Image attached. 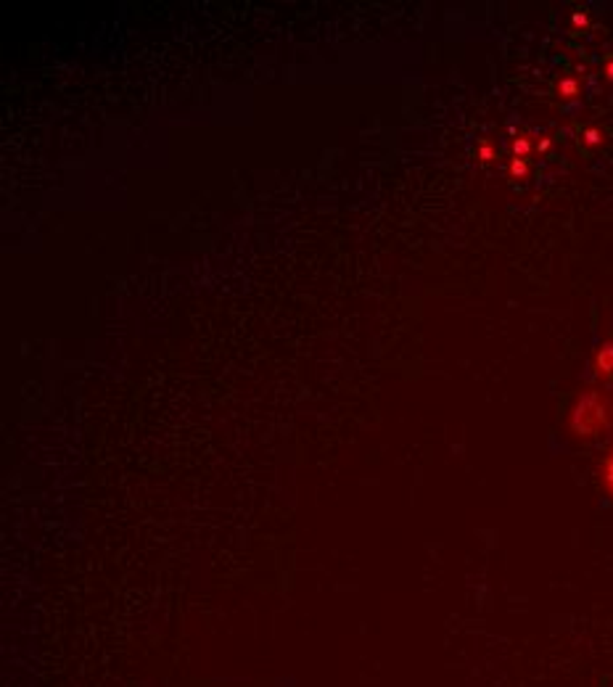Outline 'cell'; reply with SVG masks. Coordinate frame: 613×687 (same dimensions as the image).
<instances>
[{"instance_id":"obj_10","label":"cell","mask_w":613,"mask_h":687,"mask_svg":"<svg viewBox=\"0 0 613 687\" xmlns=\"http://www.w3.org/2000/svg\"><path fill=\"white\" fill-rule=\"evenodd\" d=\"M550 143H553L550 138H542V140H540V151H547V148H550Z\"/></svg>"},{"instance_id":"obj_8","label":"cell","mask_w":613,"mask_h":687,"mask_svg":"<svg viewBox=\"0 0 613 687\" xmlns=\"http://www.w3.org/2000/svg\"><path fill=\"white\" fill-rule=\"evenodd\" d=\"M571 22H574L577 27H584V24H587V13H574V16H571Z\"/></svg>"},{"instance_id":"obj_5","label":"cell","mask_w":613,"mask_h":687,"mask_svg":"<svg viewBox=\"0 0 613 687\" xmlns=\"http://www.w3.org/2000/svg\"><path fill=\"white\" fill-rule=\"evenodd\" d=\"M510 175H513V178H526V175H529V161L516 157L510 161Z\"/></svg>"},{"instance_id":"obj_1","label":"cell","mask_w":613,"mask_h":687,"mask_svg":"<svg viewBox=\"0 0 613 687\" xmlns=\"http://www.w3.org/2000/svg\"><path fill=\"white\" fill-rule=\"evenodd\" d=\"M605 421V407H603V399L598 394H587L577 402L574 407V415H571V426L587 434V431H595L600 423Z\"/></svg>"},{"instance_id":"obj_11","label":"cell","mask_w":613,"mask_h":687,"mask_svg":"<svg viewBox=\"0 0 613 687\" xmlns=\"http://www.w3.org/2000/svg\"><path fill=\"white\" fill-rule=\"evenodd\" d=\"M608 476H611V484H613V460H611V465H608Z\"/></svg>"},{"instance_id":"obj_2","label":"cell","mask_w":613,"mask_h":687,"mask_svg":"<svg viewBox=\"0 0 613 687\" xmlns=\"http://www.w3.org/2000/svg\"><path fill=\"white\" fill-rule=\"evenodd\" d=\"M595 373L600 378H613V341H605L595 354Z\"/></svg>"},{"instance_id":"obj_4","label":"cell","mask_w":613,"mask_h":687,"mask_svg":"<svg viewBox=\"0 0 613 687\" xmlns=\"http://www.w3.org/2000/svg\"><path fill=\"white\" fill-rule=\"evenodd\" d=\"M531 151V143H529V138L526 135H518L516 140H513V154H516L518 159H526V154Z\"/></svg>"},{"instance_id":"obj_3","label":"cell","mask_w":613,"mask_h":687,"mask_svg":"<svg viewBox=\"0 0 613 687\" xmlns=\"http://www.w3.org/2000/svg\"><path fill=\"white\" fill-rule=\"evenodd\" d=\"M558 96L563 98V101H574L579 96V82L574 77H563L561 82H558Z\"/></svg>"},{"instance_id":"obj_7","label":"cell","mask_w":613,"mask_h":687,"mask_svg":"<svg viewBox=\"0 0 613 687\" xmlns=\"http://www.w3.org/2000/svg\"><path fill=\"white\" fill-rule=\"evenodd\" d=\"M476 157H479V161L481 164H489L494 159V145L489 143V140H484V143H479V151H476Z\"/></svg>"},{"instance_id":"obj_6","label":"cell","mask_w":613,"mask_h":687,"mask_svg":"<svg viewBox=\"0 0 613 687\" xmlns=\"http://www.w3.org/2000/svg\"><path fill=\"white\" fill-rule=\"evenodd\" d=\"M600 140H603V133L598 130V127H587V130L582 133V143L589 145V148H592V145H598Z\"/></svg>"},{"instance_id":"obj_9","label":"cell","mask_w":613,"mask_h":687,"mask_svg":"<svg viewBox=\"0 0 613 687\" xmlns=\"http://www.w3.org/2000/svg\"><path fill=\"white\" fill-rule=\"evenodd\" d=\"M603 72H605V80H611L613 82V59L605 61V69H603Z\"/></svg>"}]
</instances>
